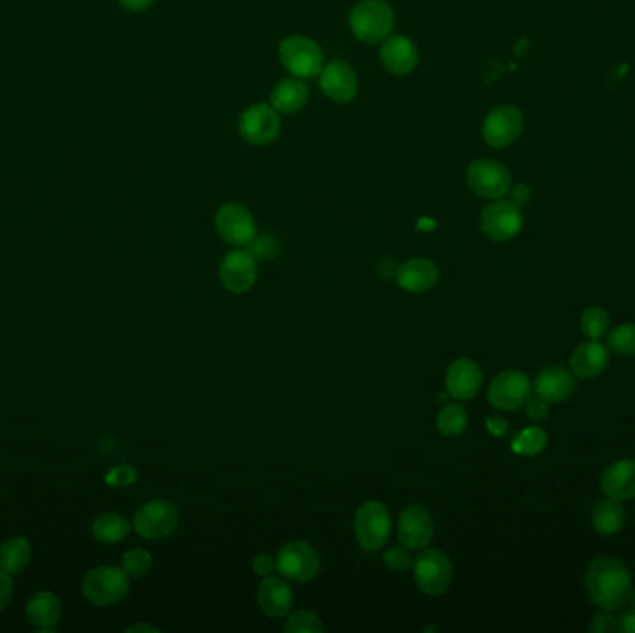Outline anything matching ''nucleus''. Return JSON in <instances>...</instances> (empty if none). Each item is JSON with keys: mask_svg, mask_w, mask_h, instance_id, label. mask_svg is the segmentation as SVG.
Wrapping results in <instances>:
<instances>
[{"mask_svg": "<svg viewBox=\"0 0 635 633\" xmlns=\"http://www.w3.org/2000/svg\"><path fill=\"white\" fill-rule=\"evenodd\" d=\"M530 201V188L528 186H517L511 195V203H515L517 207L522 208Z\"/></svg>", "mask_w": 635, "mask_h": 633, "instance_id": "obj_46", "label": "nucleus"}, {"mask_svg": "<svg viewBox=\"0 0 635 633\" xmlns=\"http://www.w3.org/2000/svg\"><path fill=\"white\" fill-rule=\"evenodd\" d=\"M351 34L366 45H377L394 30V10L387 0H361L350 13Z\"/></svg>", "mask_w": 635, "mask_h": 633, "instance_id": "obj_2", "label": "nucleus"}, {"mask_svg": "<svg viewBox=\"0 0 635 633\" xmlns=\"http://www.w3.org/2000/svg\"><path fill=\"white\" fill-rule=\"evenodd\" d=\"M533 388L535 394L548 403H561L569 400L574 394L576 379L569 370L561 366H550L537 375Z\"/></svg>", "mask_w": 635, "mask_h": 633, "instance_id": "obj_23", "label": "nucleus"}, {"mask_svg": "<svg viewBox=\"0 0 635 633\" xmlns=\"http://www.w3.org/2000/svg\"><path fill=\"white\" fill-rule=\"evenodd\" d=\"M532 390V381L528 375L519 370H506L491 381L487 398L494 409L517 411L532 398Z\"/></svg>", "mask_w": 635, "mask_h": 633, "instance_id": "obj_12", "label": "nucleus"}, {"mask_svg": "<svg viewBox=\"0 0 635 633\" xmlns=\"http://www.w3.org/2000/svg\"><path fill=\"white\" fill-rule=\"evenodd\" d=\"M259 277L257 259L249 255L247 251L236 249L227 253L220 262V281L223 288L231 294H246L249 292Z\"/></svg>", "mask_w": 635, "mask_h": 633, "instance_id": "obj_15", "label": "nucleus"}, {"mask_svg": "<svg viewBox=\"0 0 635 633\" xmlns=\"http://www.w3.org/2000/svg\"><path fill=\"white\" fill-rule=\"evenodd\" d=\"M468 427V414L461 405H446L437 414V429L444 437H459Z\"/></svg>", "mask_w": 635, "mask_h": 633, "instance_id": "obj_31", "label": "nucleus"}, {"mask_svg": "<svg viewBox=\"0 0 635 633\" xmlns=\"http://www.w3.org/2000/svg\"><path fill=\"white\" fill-rule=\"evenodd\" d=\"M413 570L418 589L429 596L444 595L454 580L452 559L437 548H422Z\"/></svg>", "mask_w": 635, "mask_h": 633, "instance_id": "obj_4", "label": "nucleus"}, {"mask_svg": "<svg viewBox=\"0 0 635 633\" xmlns=\"http://www.w3.org/2000/svg\"><path fill=\"white\" fill-rule=\"evenodd\" d=\"M247 246H249L247 253L253 255L255 259L257 257H272L273 255V240H270V238H259L257 240V236H255V240H251Z\"/></svg>", "mask_w": 635, "mask_h": 633, "instance_id": "obj_41", "label": "nucleus"}, {"mask_svg": "<svg viewBox=\"0 0 635 633\" xmlns=\"http://www.w3.org/2000/svg\"><path fill=\"white\" fill-rule=\"evenodd\" d=\"M320 77V90L335 103H351L359 93V80L350 65L342 60H333L324 65Z\"/></svg>", "mask_w": 635, "mask_h": 633, "instance_id": "obj_17", "label": "nucleus"}, {"mask_svg": "<svg viewBox=\"0 0 635 633\" xmlns=\"http://www.w3.org/2000/svg\"><path fill=\"white\" fill-rule=\"evenodd\" d=\"M136 479H138V474L132 466H116L106 476V483H110L112 487H129Z\"/></svg>", "mask_w": 635, "mask_h": 633, "instance_id": "obj_38", "label": "nucleus"}, {"mask_svg": "<svg viewBox=\"0 0 635 633\" xmlns=\"http://www.w3.org/2000/svg\"><path fill=\"white\" fill-rule=\"evenodd\" d=\"M179 526V509L169 500H151L143 504L134 515V530L149 539H166Z\"/></svg>", "mask_w": 635, "mask_h": 633, "instance_id": "obj_8", "label": "nucleus"}, {"mask_svg": "<svg viewBox=\"0 0 635 633\" xmlns=\"http://www.w3.org/2000/svg\"><path fill=\"white\" fill-rule=\"evenodd\" d=\"M127 632L130 633H134V632H160V630H158V628H155V626H151V624H134V626H130L129 630H127Z\"/></svg>", "mask_w": 635, "mask_h": 633, "instance_id": "obj_47", "label": "nucleus"}, {"mask_svg": "<svg viewBox=\"0 0 635 633\" xmlns=\"http://www.w3.org/2000/svg\"><path fill=\"white\" fill-rule=\"evenodd\" d=\"M435 524L424 505L413 504L405 507L398 518L400 541L409 550H422L433 539Z\"/></svg>", "mask_w": 635, "mask_h": 633, "instance_id": "obj_16", "label": "nucleus"}, {"mask_svg": "<svg viewBox=\"0 0 635 633\" xmlns=\"http://www.w3.org/2000/svg\"><path fill=\"white\" fill-rule=\"evenodd\" d=\"M253 570H255V574L260 576V578L272 576L273 572L277 570V559L270 556V554H259V556L253 559Z\"/></svg>", "mask_w": 635, "mask_h": 633, "instance_id": "obj_40", "label": "nucleus"}, {"mask_svg": "<svg viewBox=\"0 0 635 633\" xmlns=\"http://www.w3.org/2000/svg\"><path fill=\"white\" fill-rule=\"evenodd\" d=\"M585 587L589 600L600 609L621 611L630 602L634 593L632 574L623 561L615 557H598L585 576Z\"/></svg>", "mask_w": 635, "mask_h": 633, "instance_id": "obj_1", "label": "nucleus"}, {"mask_svg": "<svg viewBox=\"0 0 635 633\" xmlns=\"http://www.w3.org/2000/svg\"><path fill=\"white\" fill-rule=\"evenodd\" d=\"M130 591V578L127 572L117 567H95L82 582V595L93 606H114L123 602Z\"/></svg>", "mask_w": 635, "mask_h": 633, "instance_id": "obj_3", "label": "nucleus"}, {"mask_svg": "<svg viewBox=\"0 0 635 633\" xmlns=\"http://www.w3.org/2000/svg\"><path fill=\"white\" fill-rule=\"evenodd\" d=\"M398 286L409 294H424L437 285L439 268L433 260L411 259L402 264L396 272Z\"/></svg>", "mask_w": 635, "mask_h": 633, "instance_id": "obj_21", "label": "nucleus"}, {"mask_svg": "<svg viewBox=\"0 0 635 633\" xmlns=\"http://www.w3.org/2000/svg\"><path fill=\"white\" fill-rule=\"evenodd\" d=\"M26 617L38 630L49 632L62 619V604L58 596L49 591H39L26 604Z\"/></svg>", "mask_w": 635, "mask_h": 633, "instance_id": "obj_26", "label": "nucleus"}, {"mask_svg": "<svg viewBox=\"0 0 635 633\" xmlns=\"http://www.w3.org/2000/svg\"><path fill=\"white\" fill-rule=\"evenodd\" d=\"M593 528L600 535H615L617 531L623 530L624 522H626V511H624L623 502L606 498L602 502H598L593 507V515H591Z\"/></svg>", "mask_w": 635, "mask_h": 633, "instance_id": "obj_27", "label": "nucleus"}, {"mask_svg": "<svg viewBox=\"0 0 635 633\" xmlns=\"http://www.w3.org/2000/svg\"><path fill=\"white\" fill-rule=\"evenodd\" d=\"M13 596V580L12 574L0 570V611L8 608V604L12 602Z\"/></svg>", "mask_w": 635, "mask_h": 633, "instance_id": "obj_42", "label": "nucleus"}, {"mask_svg": "<svg viewBox=\"0 0 635 633\" xmlns=\"http://www.w3.org/2000/svg\"><path fill=\"white\" fill-rule=\"evenodd\" d=\"M610 314L600 307H591L582 314V331L589 340H600L608 333Z\"/></svg>", "mask_w": 635, "mask_h": 633, "instance_id": "obj_33", "label": "nucleus"}, {"mask_svg": "<svg viewBox=\"0 0 635 633\" xmlns=\"http://www.w3.org/2000/svg\"><path fill=\"white\" fill-rule=\"evenodd\" d=\"M589 630L595 633H615L619 632V617L613 615V611L600 609L593 621L589 624Z\"/></svg>", "mask_w": 635, "mask_h": 633, "instance_id": "obj_37", "label": "nucleus"}, {"mask_svg": "<svg viewBox=\"0 0 635 633\" xmlns=\"http://www.w3.org/2000/svg\"><path fill=\"white\" fill-rule=\"evenodd\" d=\"M608 348L623 355V357H635V325L634 323H623L615 327L608 336Z\"/></svg>", "mask_w": 635, "mask_h": 633, "instance_id": "obj_32", "label": "nucleus"}, {"mask_svg": "<svg viewBox=\"0 0 635 633\" xmlns=\"http://www.w3.org/2000/svg\"><path fill=\"white\" fill-rule=\"evenodd\" d=\"M385 561V567L394 572H403V570L411 569L415 559L409 554V548L405 544H396V546H390L387 550V554L383 557Z\"/></svg>", "mask_w": 635, "mask_h": 633, "instance_id": "obj_36", "label": "nucleus"}, {"mask_svg": "<svg viewBox=\"0 0 635 633\" xmlns=\"http://www.w3.org/2000/svg\"><path fill=\"white\" fill-rule=\"evenodd\" d=\"M480 227L481 233L489 240L504 244L522 231V212L511 201L494 199L493 203L483 208Z\"/></svg>", "mask_w": 635, "mask_h": 633, "instance_id": "obj_10", "label": "nucleus"}, {"mask_svg": "<svg viewBox=\"0 0 635 633\" xmlns=\"http://www.w3.org/2000/svg\"><path fill=\"white\" fill-rule=\"evenodd\" d=\"M238 130L251 145H270L281 132V117L272 104H253L242 112Z\"/></svg>", "mask_w": 635, "mask_h": 633, "instance_id": "obj_13", "label": "nucleus"}, {"mask_svg": "<svg viewBox=\"0 0 635 633\" xmlns=\"http://www.w3.org/2000/svg\"><path fill=\"white\" fill-rule=\"evenodd\" d=\"M309 103V86L303 78L286 77L275 84L270 104L279 114H296Z\"/></svg>", "mask_w": 635, "mask_h": 633, "instance_id": "obj_25", "label": "nucleus"}, {"mask_svg": "<svg viewBox=\"0 0 635 633\" xmlns=\"http://www.w3.org/2000/svg\"><path fill=\"white\" fill-rule=\"evenodd\" d=\"M355 537L364 550L377 552L385 544L389 543L390 533H392V518H390L387 505L370 500L361 505L355 513Z\"/></svg>", "mask_w": 635, "mask_h": 633, "instance_id": "obj_6", "label": "nucleus"}, {"mask_svg": "<svg viewBox=\"0 0 635 633\" xmlns=\"http://www.w3.org/2000/svg\"><path fill=\"white\" fill-rule=\"evenodd\" d=\"M600 487L608 498L632 500L635 498V459H623L602 472Z\"/></svg>", "mask_w": 635, "mask_h": 633, "instance_id": "obj_24", "label": "nucleus"}, {"mask_svg": "<svg viewBox=\"0 0 635 633\" xmlns=\"http://www.w3.org/2000/svg\"><path fill=\"white\" fill-rule=\"evenodd\" d=\"M524 129V116L513 104H500L485 117L481 136L494 149H504L519 140Z\"/></svg>", "mask_w": 635, "mask_h": 633, "instance_id": "obj_11", "label": "nucleus"}, {"mask_svg": "<svg viewBox=\"0 0 635 633\" xmlns=\"http://www.w3.org/2000/svg\"><path fill=\"white\" fill-rule=\"evenodd\" d=\"M487 429L496 437H502L507 433V422L500 416H491V418H487Z\"/></svg>", "mask_w": 635, "mask_h": 633, "instance_id": "obj_44", "label": "nucleus"}, {"mask_svg": "<svg viewBox=\"0 0 635 633\" xmlns=\"http://www.w3.org/2000/svg\"><path fill=\"white\" fill-rule=\"evenodd\" d=\"M123 8H127L129 12H145L147 8L153 6L155 0H119Z\"/></svg>", "mask_w": 635, "mask_h": 633, "instance_id": "obj_45", "label": "nucleus"}, {"mask_svg": "<svg viewBox=\"0 0 635 633\" xmlns=\"http://www.w3.org/2000/svg\"><path fill=\"white\" fill-rule=\"evenodd\" d=\"M610 364V351L598 340H587L572 351V374L580 379H595L604 374Z\"/></svg>", "mask_w": 635, "mask_h": 633, "instance_id": "obj_22", "label": "nucleus"}, {"mask_svg": "<svg viewBox=\"0 0 635 633\" xmlns=\"http://www.w3.org/2000/svg\"><path fill=\"white\" fill-rule=\"evenodd\" d=\"M279 60L292 77H318L324 69V52L316 41L303 36H290L283 39L279 47Z\"/></svg>", "mask_w": 635, "mask_h": 633, "instance_id": "obj_5", "label": "nucleus"}, {"mask_svg": "<svg viewBox=\"0 0 635 633\" xmlns=\"http://www.w3.org/2000/svg\"><path fill=\"white\" fill-rule=\"evenodd\" d=\"M214 225L221 240L231 246H247L257 236V223L253 214L244 205H238V203H225L223 207H220V210L216 212Z\"/></svg>", "mask_w": 635, "mask_h": 633, "instance_id": "obj_14", "label": "nucleus"}, {"mask_svg": "<svg viewBox=\"0 0 635 633\" xmlns=\"http://www.w3.org/2000/svg\"><path fill=\"white\" fill-rule=\"evenodd\" d=\"M322 619L312 611H296L288 617L285 624L286 633H324Z\"/></svg>", "mask_w": 635, "mask_h": 633, "instance_id": "obj_34", "label": "nucleus"}, {"mask_svg": "<svg viewBox=\"0 0 635 633\" xmlns=\"http://www.w3.org/2000/svg\"><path fill=\"white\" fill-rule=\"evenodd\" d=\"M619 632L635 633V606L623 611L619 617Z\"/></svg>", "mask_w": 635, "mask_h": 633, "instance_id": "obj_43", "label": "nucleus"}, {"mask_svg": "<svg viewBox=\"0 0 635 633\" xmlns=\"http://www.w3.org/2000/svg\"><path fill=\"white\" fill-rule=\"evenodd\" d=\"M546 444H548V435L545 429L537 426L526 427L515 435V439L511 442V450L517 455L535 457L545 450Z\"/></svg>", "mask_w": 635, "mask_h": 633, "instance_id": "obj_30", "label": "nucleus"}, {"mask_svg": "<svg viewBox=\"0 0 635 633\" xmlns=\"http://www.w3.org/2000/svg\"><path fill=\"white\" fill-rule=\"evenodd\" d=\"M483 372L478 362L470 359H457L446 370V388L452 398L457 400H472L478 396Z\"/></svg>", "mask_w": 635, "mask_h": 633, "instance_id": "obj_20", "label": "nucleus"}, {"mask_svg": "<svg viewBox=\"0 0 635 633\" xmlns=\"http://www.w3.org/2000/svg\"><path fill=\"white\" fill-rule=\"evenodd\" d=\"M277 572L290 582H311L320 572V556L305 541L283 544L277 554Z\"/></svg>", "mask_w": 635, "mask_h": 633, "instance_id": "obj_9", "label": "nucleus"}, {"mask_svg": "<svg viewBox=\"0 0 635 633\" xmlns=\"http://www.w3.org/2000/svg\"><path fill=\"white\" fill-rule=\"evenodd\" d=\"M91 533L95 541L101 544L121 543L130 533V522L117 513H104L91 524Z\"/></svg>", "mask_w": 635, "mask_h": 633, "instance_id": "obj_28", "label": "nucleus"}, {"mask_svg": "<svg viewBox=\"0 0 635 633\" xmlns=\"http://www.w3.org/2000/svg\"><path fill=\"white\" fill-rule=\"evenodd\" d=\"M467 184L478 197L494 201L509 194L513 179L504 164L489 158H480L468 166Z\"/></svg>", "mask_w": 635, "mask_h": 633, "instance_id": "obj_7", "label": "nucleus"}, {"mask_svg": "<svg viewBox=\"0 0 635 633\" xmlns=\"http://www.w3.org/2000/svg\"><path fill=\"white\" fill-rule=\"evenodd\" d=\"M526 414H528V418H532L533 422L546 420V418H548V414H550L548 401L543 400V398H539V396L530 398V400L526 401Z\"/></svg>", "mask_w": 635, "mask_h": 633, "instance_id": "obj_39", "label": "nucleus"}, {"mask_svg": "<svg viewBox=\"0 0 635 633\" xmlns=\"http://www.w3.org/2000/svg\"><path fill=\"white\" fill-rule=\"evenodd\" d=\"M151 567H153V557L142 548L129 550L123 556V563H121V569L127 572L129 578H143L151 570Z\"/></svg>", "mask_w": 635, "mask_h": 633, "instance_id": "obj_35", "label": "nucleus"}, {"mask_svg": "<svg viewBox=\"0 0 635 633\" xmlns=\"http://www.w3.org/2000/svg\"><path fill=\"white\" fill-rule=\"evenodd\" d=\"M381 64L394 77H407L420 62V52L415 43L405 36H389L379 51Z\"/></svg>", "mask_w": 635, "mask_h": 633, "instance_id": "obj_18", "label": "nucleus"}, {"mask_svg": "<svg viewBox=\"0 0 635 633\" xmlns=\"http://www.w3.org/2000/svg\"><path fill=\"white\" fill-rule=\"evenodd\" d=\"M257 604L264 615L272 619H281L290 613L294 606V591L286 578L266 576L257 589Z\"/></svg>", "mask_w": 635, "mask_h": 633, "instance_id": "obj_19", "label": "nucleus"}, {"mask_svg": "<svg viewBox=\"0 0 635 633\" xmlns=\"http://www.w3.org/2000/svg\"><path fill=\"white\" fill-rule=\"evenodd\" d=\"M32 548L23 537H13L0 544V570L8 574H19L30 563Z\"/></svg>", "mask_w": 635, "mask_h": 633, "instance_id": "obj_29", "label": "nucleus"}]
</instances>
